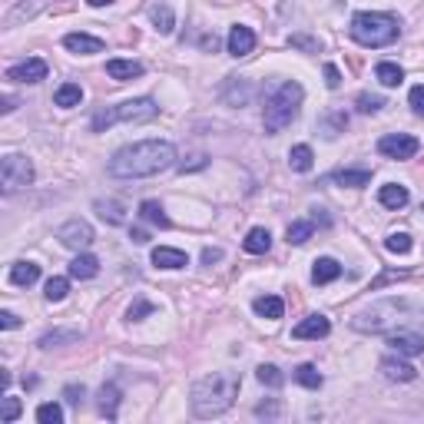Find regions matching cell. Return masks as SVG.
<instances>
[{"mask_svg": "<svg viewBox=\"0 0 424 424\" xmlns=\"http://www.w3.org/2000/svg\"><path fill=\"white\" fill-rule=\"evenodd\" d=\"M332 332V325H328V318L325 315H309V318H302L295 328H292V338H299V341H305V338H325Z\"/></svg>", "mask_w": 424, "mask_h": 424, "instance_id": "12", "label": "cell"}, {"mask_svg": "<svg viewBox=\"0 0 424 424\" xmlns=\"http://www.w3.org/2000/svg\"><path fill=\"white\" fill-rule=\"evenodd\" d=\"M139 219H146L150 225H160V229H169V215L162 212V206L156 199L139 202Z\"/></svg>", "mask_w": 424, "mask_h": 424, "instance_id": "28", "label": "cell"}, {"mask_svg": "<svg viewBox=\"0 0 424 424\" xmlns=\"http://www.w3.org/2000/svg\"><path fill=\"white\" fill-rule=\"evenodd\" d=\"M37 421L40 424H60L63 421V408L57 401H47V404H40L37 408Z\"/></svg>", "mask_w": 424, "mask_h": 424, "instance_id": "37", "label": "cell"}, {"mask_svg": "<svg viewBox=\"0 0 424 424\" xmlns=\"http://www.w3.org/2000/svg\"><path fill=\"white\" fill-rule=\"evenodd\" d=\"M150 20H153V27H156L160 34H173L176 17H173V10H169L166 3H153V7H150Z\"/></svg>", "mask_w": 424, "mask_h": 424, "instance_id": "29", "label": "cell"}, {"mask_svg": "<svg viewBox=\"0 0 424 424\" xmlns=\"http://www.w3.org/2000/svg\"><path fill=\"white\" fill-rule=\"evenodd\" d=\"M97 398H100V401H97V404H100V414L113 421V418L120 414V398H123V395H120V388H116V385H103Z\"/></svg>", "mask_w": 424, "mask_h": 424, "instance_id": "18", "label": "cell"}, {"mask_svg": "<svg viewBox=\"0 0 424 424\" xmlns=\"http://www.w3.org/2000/svg\"><path fill=\"white\" fill-rule=\"evenodd\" d=\"M421 212H424V206H421Z\"/></svg>", "mask_w": 424, "mask_h": 424, "instance_id": "54", "label": "cell"}, {"mask_svg": "<svg viewBox=\"0 0 424 424\" xmlns=\"http://www.w3.org/2000/svg\"><path fill=\"white\" fill-rule=\"evenodd\" d=\"M34 162L27 160V156H17V153H10V156H3V162H0V183H3V192H17V189H27L30 183H34Z\"/></svg>", "mask_w": 424, "mask_h": 424, "instance_id": "7", "label": "cell"}, {"mask_svg": "<svg viewBox=\"0 0 424 424\" xmlns=\"http://www.w3.org/2000/svg\"><path fill=\"white\" fill-rule=\"evenodd\" d=\"M160 116V106L156 100L150 97H139V100H126L120 106H113V110H100L93 116V133H103V129H110L113 123H150Z\"/></svg>", "mask_w": 424, "mask_h": 424, "instance_id": "5", "label": "cell"}, {"mask_svg": "<svg viewBox=\"0 0 424 424\" xmlns=\"http://www.w3.org/2000/svg\"><path fill=\"white\" fill-rule=\"evenodd\" d=\"M288 166H292L295 173H309L315 166L312 146H305V143H302V146H292V150H288Z\"/></svg>", "mask_w": 424, "mask_h": 424, "instance_id": "24", "label": "cell"}, {"mask_svg": "<svg viewBox=\"0 0 424 424\" xmlns=\"http://www.w3.org/2000/svg\"><path fill=\"white\" fill-rule=\"evenodd\" d=\"M411 236L408 232H391V236L385 239V249L388 252H398V255H404V252H411Z\"/></svg>", "mask_w": 424, "mask_h": 424, "instance_id": "38", "label": "cell"}, {"mask_svg": "<svg viewBox=\"0 0 424 424\" xmlns=\"http://www.w3.org/2000/svg\"><path fill=\"white\" fill-rule=\"evenodd\" d=\"M398 34H401L398 17H391V13L362 10L351 17V37L362 47H388V43L398 40Z\"/></svg>", "mask_w": 424, "mask_h": 424, "instance_id": "3", "label": "cell"}, {"mask_svg": "<svg viewBox=\"0 0 424 424\" xmlns=\"http://www.w3.org/2000/svg\"><path fill=\"white\" fill-rule=\"evenodd\" d=\"M338 275H341V265L335 259H318L312 269V282L315 285H328V282H335Z\"/></svg>", "mask_w": 424, "mask_h": 424, "instance_id": "26", "label": "cell"}, {"mask_svg": "<svg viewBox=\"0 0 424 424\" xmlns=\"http://www.w3.org/2000/svg\"><path fill=\"white\" fill-rule=\"evenodd\" d=\"M252 50H255V34H252L249 27L236 24L229 30V53L232 57H249Z\"/></svg>", "mask_w": 424, "mask_h": 424, "instance_id": "13", "label": "cell"}, {"mask_svg": "<svg viewBox=\"0 0 424 424\" xmlns=\"http://www.w3.org/2000/svg\"><path fill=\"white\" fill-rule=\"evenodd\" d=\"M176 162V146L166 139H143L133 146H123L120 153H113L110 173L116 179H143V176H156L162 169H169Z\"/></svg>", "mask_w": 424, "mask_h": 424, "instance_id": "1", "label": "cell"}, {"mask_svg": "<svg viewBox=\"0 0 424 424\" xmlns=\"http://www.w3.org/2000/svg\"><path fill=\"white\" fill-rule=\"evenodd\" d=\"M66 292H70V282H66V278H60V275L47 278V285H43V295H47V302H63V299H66Z\"/></svg>", "mask_w": 424, "mask_h": 424, "instance_id": "35", "label": "cell"}, {"mask_svg": "<svg viewBox=\"0 0 424 424\" xmlns=\"http://www.w3.org/2000/svg\"><path fill=\"white\" fill-rule=\"evenodd\" d=\"M418 150H421V143L408 133H388L378 139V153L388 160H411V156H418Z\"/></svg>", "mask_w": 424, "mask_h": 424, "instance_id": "8", "label": "cell"}, {"mask_svg": "<svg viewBox=\"0 0 424 424\" xmlns=\"http://www.w3.org/2000/svg\"><path fill=\"white\" fill-rule=\"evenodd\" d=\"M153 312H156V305H153V302L136 299L129 309H126V318H129V322H139V318H146V315H153Z\"/></svg>", "mask_w": 424, "mask_h": 424, "instance_id": "40", "label": "cell"}, {"mask_svg": "<svg viewBox=\"0 0 424 424\" xmlns=\"http://www.w3.org/2000/svg\"><path fill=\"white\" fill-rule=\"evenodd\" d=\"M20 325V318L13 312H0V328H17Z\"/></svg>", "mask_w": 424, "mask_h": 424, "instance_id": "49", "label": "cell"}, {"mask_svg": "<svg viewBox=\"0 0 424 424\" xmlns=\"http://www.w3.org/2000/svg\"><path fill=\"white\" fill-rule=\"evenodd\" d=\"M106 73H110L113 80H136V76H143V63H136V60H110V63H106Z\"/></svg>", "mask_w": 424, "mask_h": 424, "instance_id": "20", "label": "cell"}, {"mask_svg": "<svg viewBox=\"0 0 424 424\" xmlns=\"http://www.w3.org/2000/svg\"><path fill=\"white\" fill-rule=\"evenodd\" d=\"M255 378L269 388H282V381H285V374L278 372L275 365H259V368H255Z\"/></svg>", "mask_w": 424, "mask_h": 424, "instance_id": "36", "label": "cell"}, {"mask_svg": "<svg viewBox=\"0 0 424 424\" xmlns=\"http://www.w3.org/2000/svg\"><path fill=\"white\" fill-rule=\"evenodd\" d=\"M133 242H136V246H146V242H150V232H146V229H133Z\"/></svg>", "mask_w": 424, "mask_h": 424, "instance_id": "51", "label": "cell"}, {"mask_svg": "<svg viewBox=\"0 0 424 424\" xmlns=\"http://www.w3.org/2000/svg\"><path fill=\"white\" fill-rule=\"evenodd\" d=\"M239 388H242V378L232 372H212L206 378H199L192 385V414L196 418H219L225 414L239 398Z\"/></svg>", "mask_w": 424, "mask_h": 424, "instance_id": "2", "label": "cell"}, {"mask_svg": "<svg viewBox=\"0 0 424 424\" xmlns=\"http://www.w3.org/2000/svg\"><path fill=\"white\" fill-rule=\"evenodd\" d=\"M83 395H87V388L83 385H66L63 388V398L70 401V404H83Z\"/></svg>", "mask_w": 424, "mask_h": 424, "instance_id": "43", "label": "cell"}, {"mask_svg": "<svg viewBox=\"0 0 424 424\" xmlns=\"http://www.w3.org/2000/svg\"><path fill=\"white\" fill-rule=\"evenodd\" d=\"M87 3H90V7H110L113 0H87Z\"/></svg>", "mask_w": 424, "mask_h": 424, "instance_id": "53", "label": "cell"}, {"mask_svg": "<svg viewBox=\"0 0 424 424\" xmlns=\"http://www.w3.org/2000/svg\"><path fill=\"white\" fill-rule=\"evenodd\" d=\"M374 76H378V83H381V87H401L404 70H401L398 63H378V66H374Z\"/></svg>", "mask_w": 424, "mask_h": 424, "instance_id": "30", "label": "cell"}, {"mask_svg": "<svg viewBox=\"0 0 424 424\" xmlns=\"http://www.w3.org/2000/svg\"><path fill=\"white\" fill-rule=\"evenodd\" d=\"M385 106V97H374V93H362L358 97V110L362 113H378Z\"/></svg>", "mask_w": 424, "mask_h": 424, "instance_id": "42", "label": "cell"}, {"mask_svg": "<svg viewBox=\"0 0 424 424\" xmlns=\"http://www.w3.org/2000/svg\"><path fill=\"white\" fill-rule=\"evenodd\" d=\"M345 126H348V116H345V113H332V116H325V120H322V129H325V136H328V139L338 136Z\"/></svg>", "mask_w": 424, "mask_h": 424, "instance_id": "39", "label": "cell"}, {"mask_svg": "<svg viewBox=\"0 0 424 424\" xmlns=\"http://www.w3.org/2000/svg\"><path fill=\"white\" fill-rule=\"evenodd\" d=\"M295 381H299V385H305V388H312V391H318L325 378L318 374V368H315V365H299V368H295Z\"/></svg>", "mask_w": 424, "mask_h": 424, "instance_id": "34", "label": "cell"}, {"mask_svg": "<svg viewBox=\"0 0 424 424\" xmlns=\"http://www.w3.org/2000/svg\"><path fill=\"white\" fill-rule=\"evenodd\" d=\"M97 212H100V219H106L110 225H123L126 215H123V206L120 202H106V199H97Z\"/></svg>", "mask_w": 424, "mask_h": 424, "instance_id": "33", "label": "cell"}, {"mask_svg": "<svg viewBox=\"0 0 424 424\" xmlns=\"http://www.w3.org/2000/svg\"><path fill=\"white\" fill-rule=\"evenodd\" d=\"M97 272H100V259L90 255V252L76 255L73 262H70V275H73V278H93Z\"/></svg>", "mask_w": 424, "mask_h": 424, "instance_id": "23", "label": "cell"}, {"mask_svg": "<svg viewBox=\"0 0 424 424\" xmlns=\"http://www.w3.org/2000/svg\"><path fill=\"white\" fill-rule=\"evenodd\" d=\"M63 47H66L70 53H83V57H90V53L103 50V40L90 37V34H66V37H63Z\"/></svg>", "mask_w": 424, "mask_h": 424, "instance_id": "15", "label": "cell"}, {"mask_svg": "<svg viewBox=\"0 0 424 424\" xmlns=\"http://www.w3.org/2000/svg\"><path fill=\"white\" fill-rule=\"evenodd\" d=\"M37 278H40V265H34V262H17L10 269V282L20 288H30Z\"/></svg>", "mask_w": 424, "mask_h": 424, "instance_id": "27", "label": "cell"}, {"mask_svg": "<svg viewBox=\"0 0 424 424\" xmlns=\"http://www.w3.org/2000/svg\"><path fill=\"white\" fill-rule=\"evenodd\" d=\"M242 249L252 252V255H262V252H269V249H272V232H269V229H262V225H255L249 236H246Z\"/></svg>", "mask_w": 424, "mask_h": 424, "instance_id": "19", "label": "cell"}, {"mask_svg": "<svg viewBox=\"0 0 424 424\" xmlns=\"http://www.w3.org/2000/svg\"><path fill=\"white\" fill-rule=\"evenodd\" d=\"M215 47H219V40H215V37H206V40H202V50H215Z\"/></svg>", "mask_w": 424, "mask_h": 424, "instance_id": "52", "label": "cell"}, {"mask_svg": "<svg viewBox=\"0 0 424 424\" xmlns=\"http://www.w3.org/2000/svg\"><path fill=\"white\" fill-rule=\"evenodd\" d=\"M388 345H391V351L401 355V358H414V355L424 351V338L418 335V332H398V335L388 338Z\"/></svg>", "mask_w": 424, "mask_h": 424, "instance_id": "11", "label": "cell"}, {"mask_svg": "<svg viewBox=\"0 0 424 424\" xmlns=\"http://www.w3.org/2000/svg\"><path fill=\"white\" fill-rule=\"evenodd\" d=\"M255 414H259V418H275V414H278V404H275V401H269V404H259V408H255Z\"/></svg>", "mask_w": 424, "mask_h": 424, "instance_id": "48", "label": "cell"}, {"mask_svg": "<svg viewBox=\"0 0 424 424\" xmlns=\"http://www.w3.org/2000/svg\"><path fill=\"white\" fill-rule=\"evenodd\" d=\"M80 332L76 328H57V332H47V335L40 338V348L50 351V348H60V345H70V341H80Z\"/></svg>", "mask_w": 424, "mask_h": 424, "instance_id": "22", "label": "cell"}, {"mask_svg": "<svg viewBox=\"0 0 424 424\" xmlns=\"http://www.w3.org/2000/svg\"><path fill=\"white\" fill-rule=\"evenodd\" d=\"M302 100H305V90L295 80H288V83H282V87L275 90L272 97H269V103H265V133H272V136L282 133L299 116Z\"/></svg>", "mask_w": 424, "mask_h": 424, "instance_id": "4", "label": "cell"}, {"mask_svg": "<svg viewBox=\"0 0 424 424\" xmlns=\"http://www.w3.org/2000/svg\"><path fill=\"white\" fill-rule=\"evenodd\" d=\"M57 239H60L63 246H66V249H90V246H93V225L90 222H83V219H70V222L63 225L60 232H57Z\"/></svg>", "mask_w": 424, "mask_h": 424, "instance_id": "9", "label": "cell"}, {"mask_svg": "<svg viewBox=\"0 0 424 424\" xmlns=\"http://www.w3.org/2000/svg\"><path fill=\"white\" fill-rule=\"evenodd\" d=\"M292 47H299V50H309V53H318V40H312V37H292L288 40Z\"/></svg>", "mask_w": 424, "mask_h": 424, "instance_id": "46", "label": "cell"}, {"mask_svg": "<svg viewBox=\"0 0 424 424\" xmlns=\"http://www.w3.org/2000/svg\"><path fill=\"white\" fill-rule=\"evenodd\" d=\"M325 83H328V90H338V87H341V73H338L335 63H325Z\"/></svg>", "mask_w": 424, "mask_h": 424, "instance_id": "44", "label": "cell"}, {"mask_svg": "<svg viewBox=\"0 0 424 424\" xmlns=\"http://www.w3.org/2000/svg\"><path fill=\"white\" fill-rule=\"evenodd\" d=\"M17 418H20V401L7 395V398H3V411H0V421H3V424H13Z\"/></svg>", "mask_w": 424, "mask_h": 424, "instance_id": "41", "label": "cell"}, {"mask_svg": "<svg viewBox=\"0 0 424 424\" xmlns=\"http://www.w3.org/2000/svg\"><path fill=\"white\" fill-rule=\"evenodd\" d=\"M252 309H255V315H262V318L275 322V318L285 315V302L278 299V295H259V299L252 302Z\"/></svg>", "mask_w": 424, "mask_h": 424, "instance_id": "17", "label": "cell"}, {"mask_svg": "<svg viewBox=\"0 0 424 424\" xmlns=\"http://www.w3.org/2000/svg\"><path fill=\"white\" fill-rule=\"evenodd\" d=\"M153 265L156 269H186L189 265V255L183 249H169V246H160L153 249Z\"/></svg>", "mask_w": 424, "mask_h": 424, "instance_id": "14", "label": "cell"}, {"mask_svg": "<svg viewBox=\"0 0 424 424\" xmlns=\"http://www.w3.org/2000/svg\"><path fill=\"white\" fill-rule=\"evenodd\" d=\"M401 315H404V302L398 299H385V302H374L372 309H365L362 315H355L351 318V328L355 332H385L388 325L401 322Z\"/></svg>", "mask_w": 424, "mask_h": 424, "instance_id": "6", "label": "cell"}, {"mask_svg": "<svg viewBox=\"0 0 424 424\" xmlns=\"http://www.w3.org/2000/svg\"><path fill=\"white\" fill-rule=\"evenodd\" d=\"M80 100H83V90L76 87V83H63V87L53 93V103H57V106H63V110L80 106Z\"/></svg>", "mask_w": 424, "mask_h": 424, "instance_id": "31", "label": "cell"}, {"mask_svg": "<svg viewBox=\"0 0 424 424\" xmlns=\"http://www.w3.org/2000/svg\"><path fill=\"white\" fill-rule=\"evenodd\" d=\"M312 232H315V225L309 222V219H295V222L288 225V246H305L309 239H312Z\"/></svg>", "mask_w": 424, "mask_h": 424, "instance_id": "32", "label": "cell"}, {"mask_svg": "<svg viewBox=\"0 0 424 424\" xmlns=\"http://www.w3.org/2000/svg\"><path fill=\"white\" fill-rule=\"evenodd\" d=\"M332 179H335L338 186L362 189V186H368V183H372V169H338Z\"/></svg>", "mask_w": 424, "mask_h": 424, "instance_id": "25", "label": "cell"}, {"mask_svg": "<svg viewBox=\"0 0 424 424\" xmlns=\"http://www.w3.org/2000/svg\"><path fill=\"white\" fill-rule=\"evenodd\" d=\"M206 156H192L189 162H179V173H192V169H206Z\"/></svg>", "mask_w": 424, "mask_h": 424, "instance_id": "47", "label": "cell"}, {"mask_svg": "<svg viewBox=\"0 0 424 424\" xmlns=\"http://www.w3.org/2000/svg\"><path fill=\"white\" fill-rule=\"evenodd\" d=\"M408 103H411V110L418 113V116H424V87H414L411 93H408Z\"/></svg>", "mask_w": 424, "mask_h": 424, "instance_id": "45", "label": "cell"}, {"mask_svg": "<svg viewBox=\"0 0 424 424\" xmlns=\"http://www.w3.org/2000/svg\"><path fill=\"white\" fill-rule=\"evenodd\" d=\"M222 259V249H206L202 252V265H212V262H219Z\"/></svg>", "mask_w": 424, "mask_h": 424, "instance_id": "50", "label": "cell"}, {"mask_svg": "<svg viewBox=\"0 0 424 424\" xmlns=\"http://www.w3.org/2000/svg\"><path fill=\"white\" fill-rule=\"evenodd\" d=\"M381 372H385L388 381H414V378H418V368L408 365L401 355L398 358H385V362H381Z\"/></svg>", "mask_w": 424, "mask_h": 424, "instance_id": "16", "label": "cell"}, {"mask_svg": "<svg viewBox=\"0 0 424 424\" xmlns=\"http://www.w3.org/2000/svg\"><path fill=\"white\" fill-rule=\"evenodd\" d=\"M378 199H381V206H388V209H404V206H408V189L398 186V183H388V186H381Z\"/></svg>", "mask_w": 424, "mask_h": 424, "instance_id": "21", "label": "cell"}, {"mask_svg": "<svg viewBox=\"0 0 424 424\" xmlns=\"http://www.w3.org/2000/svg\"><path fill=\"white\" fill-rule=\"evenodd\" d=\"M7 80H13V83H40V80H47V63L40 60V57H30V60L10 66Z\"/></svg>", "mask_w": 424, "mask_h": 424, "instance_id": "10", "label": "cell"}]
</instances>
